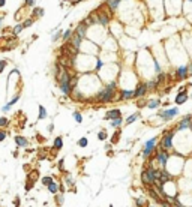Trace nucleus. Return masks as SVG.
<instances>
[{
	"label": "nucleus",
	"mask_w": 192,
	"mask_h": 207,
	"mask_svg": "<svg viewBox=\"0 0 192 207\" xmlns=\"http://www.w3.org/2000/svg\"><path fill=\"white\" fill-rule=\"evenodd\" d=\"M188 98H189V95H188V92H186V87H180V92H179V95L176 96L174 102L177 105H183L185 102L188 101Z\"/></svg>",
	"instance_id": "f8f14e48"
},
{
	"label": "nucleus",
	"mask_w": 192,
	"mask_h": 207,
	"mask_svg": "<svg viewBox=\"0 0 192 207\" xmlns=\"http://www.w3.org/2000/svg\"><path fill=\"white\" fill-rule=\"evenodd\" d=\"M48 192L50 194H53V195H56V194H59V183L57 182H53L50 186H48Z\"/></svg>",
	"instance_id": "c756f323"
},
{
	"label": "nucleus",
	"mask_w": 192,
	"mask_h": 207,
	"mask_svg": "<svg viewBox=\"0 0 192 207\" xmlns=\"http://www.w3.org/2000/svg\"><path fill=\"white\" fill-rule=\"evenodd\" d=\"M90 17H93V20H95V23L98 21L99 24H102V26H107L108 23H110V18H111V14L110 12H93Z\"/></svg>",
	"instance_id": "0eeeda50"
},
{
	"label": "nucleus",
	"mask_w": 192,
	"mask_h": 207,
	"mask_svg": "<svg viewBox=\"0 0 192 207\" xmlns=\"http://www.w3.org/2000/svg\"><path fill=\"white\" fill-rule=\"evenodd\" d=\"M179 114V108H168V110H164V111H159L158 113V117H159L164 123H167V122H171L174 117H177Z\"/></svg>",
	"instance_id": "20e7f679"
},
{
	"label": "nucleus",
	"mask_w": 192,
	"mask_h": 207,
	"mask_svg": "<svg viewBox=\"0 0 192 207\" xmlns=\"http://www.w3.org/2000/svg\"><path fill=\"white\" fill-rule=\"evenodd\" d=\"M72 99H74V101H77V102H83L84 101V95H83V93L80 92V89H78V87H75L74 90H72Z\"/></svg>",
	"instance_id": "aec40b11"
},
{
	"label": "nucleus",
	"mask_w": 192,
	"mask_h": 207,
	"mask_svg": "<svg viewBox=\"0 0 192 207\" xmlns=\"http://www.w3.org/2000/svg\"><path fill=\"white\" fill-rule=\"evenodd\" d=\"M137 105H138V108H143V107H147V102H146L144 99L141 98L140 101H138V104H137Z\"/></svg>",
	"instance_id": "603ef678"
},
{
	"label": "nucleus",
	"mask_w": 192,
	"mask_h": 207,
	"mask_svg": "<svg viewBox=\"0 0 192 207\" xmlns=\"http://www.w3.org/2000/svg\"><path fill=\"white\" fill-rule=\"evenodd\" d=\"M6 138H8V132H6V129H0V143H3Z\"/></svg>",
	"instance_id": "a18cd8bd"
},
{
	"label": "nucleus",
	"mask_w": 192,
	"mask_h": 207,
	"mask_svg": "<svg viewBox=\"0 0 192 207\" xmlns=\"http://www.w3.org/2000/svg\"><path fill=\"white\" fill-rule=\"evenodd\" d=\"M144 171H146V174H147V177L150 179L152 185H153L156 180H159V170H156L153 165H147V168H146Z\"/></svg>",
	"instance_id": "6e6552de"
},
{
	"label": "nucleus",
	"mask_w": 192,
	"mask_h": 207,
	"mask_svg": "<svg viewBox=\"0 0 192 207\" xmlns=\"http://www.w3.org/2000/svg\"><path fill=\"white\" fill-rule=\"evenodd\" d=\"M98 138L101 140V141H105V140L108 138V134L105 132V131H99V134H98Z\"/></svg>",
	"instance_id": "c03bdc74"
},
{
	"label": "nucleus",
	"mask_w": 192,
	"mask_h": 207,
	"mask_svg": "<svg viewBox=\"0 0 192 207\" xmlns=\"http://www.w3.org/2000/svg\"><path fill=\"white\" fill-rule=\"evenodd\" d=\"M63 185H66L68 188H71V186H74V185H75L74 177H72V174H69L68 171H65V173H63Z\"/></svg>",
	"instance_id": "6ab92c4d"
},
{
	"label": "nucleus",
	"mask_w": 192,
	"mask_h": 207,
	"mask_svg": "<svg viewBox=\"0 0 192 207\" xmlns=\"http://www.w3.org/2000/svg\"><path fill=\"white\" fill-rule=\"evenodd\" d=\"M149 207H155V206H149Z\"/></svg>",
	"instance_id": "680f3d73"
},
{
	"label": "nucleus",
	"mask_w": 192,
	"mask_h": 207,
	"mask_svg": "<svg viewBox=\"0 0 192 207\" xmlns=\"http://www.w3.org/2000/svg\"><path fill=\"white\" fill-rule=\"evenodd\" d=\"M87 29H89V27L81 21L80 24L77 26V29H75V35H78L81 39H84V38H86V33H87Z\"/></svg>",
	"instance_id": "f3484780"
},
{
	"label": "nucleus",
	"mask_w": 192,
	"mask_h": 207,
	"mask_svg": "<svg viewBox=\"0 0 192 207\" xmlns=\"http://www.w3.org/2000/svg\"><path fill=\"white\" fill-rule=\"evenodd\" d=\"M62 149H63V137L59 135V137L54 138V141H53V150L60 152Z\"/></svg>",
	"instance_id": "a211bd4d"
},
{
	"label": "nucleus",
	"mask_w": 192,
	"mask_h": 207,
	"mask_svg": "<svg viewBox=\"0 0 192 207\" xmlns=\"http://www.w3.org/2000/svg\"><path fill=\"white\" fill-rule=\"evenodd\" d=\"M35 2L36 0H24V6L26 8H35Z\"/></svg>",
	"instance_id": "09e8293b"
},
{
	"label": "nucleus",
	"mask_w": 192,
	"mask_h": 207,
	"mask_svg": "<svg viewBox=\"0 0 192 207\" xmlns=\"http://www.w3.org/2000/svg\"><path fill=\"white\" fill-rule=\"evenodd\" d=\"M188 74H189V77L192 75V63H189V65H188Z\"/></svg>",
	"instance_id": "6e6d98bb"
},
{
	"label": "nucleus",
	"mask_w": 192,
	"mask_h": 207,
	"mask_svg": "<svg viewBox=\"0 0 192 207\" xmlns=\"http://www.w3.org/2000/svg\"><path fill=\"white\" fill-rule=\"evenodd\" d=\"M134 201H135V206H137V207H144V206H146V198H144V197H135Z\"/></svg>",
	"instance_id": "e433bc0d"
},
{
	"label": "nucleus",
	"mask_w": 192,
	"mask_h": 207,
	"mask_svg": "<svg viewBox=\"0 0 192 207\" xmlns=\"http://www.w3.org/2000/svg\"><path fill=\"white\" fill-rule=\"evenodd\" d=\"M147 93H149L147 83H138L137 84V87H135V98L141 99V98H144L146 95H147Z\"/></svg>",
	"instance_id": "9b49d317"
},
{
	"label": "nucleus",
	"mask_w": 192,
	"mask_h": 207,
	"mask_svg": "<svg viewBox=\"0 0 192 207\" xmlns=\"http://www.w3.org/2000/svg\"><path fill=\"white\" fill-rule=\"evenodd\" d=\"M27 180H32V182H35L36 183V180L39 179V171L38 170H30L27 173V177H26Z\"/></svg>",
	"instance_id": "5701e85b"
},
{
	"label": "nucleus",
	"mask_w": 192,
	"mask_h": 207,
	"mask_svg": "<svg viewBox=\"0 0 192 207\" xmlns=\"http://www.w3.org/2000/svg\"><path fill=\"white\" fill-rule=\"evenodd\" d=\"M105 149H107V150H111V149H113V144H107V146H105Z\"/></svg>",
	"instance_id": "bf43d9fd"
},
{
	"label": "nucleus",
	"mask_w": 192,
	"mask_h": 207,
	"mask_svg": "<svg viewBox=\"0 0 192 207\" xmlns=\"http://www.w3.org/2000/svg\"><path fill=\"white\" fill-rule=\"evenodd\" d=\"M122 117V111L120 110H117V108H114V110H110V111H107V114H105V120H116V119H120Z\"/></svg>",
	"instance_id": "dca6fc26"
},
{
	"label": "nucleus",
	"mask_w": 192,
	"mask_h": 207,
	"mask_svg": "<svg viewBox=\"0 0 192 207\" xmlns=\"http://www.w3.org/2000/svg\"><path fill=\"white\" fill-rule=\"evenodd\" d=\"M119 138H120V132L116 131V132H114V135H113V138H111V144H116V143L119 141Z\"/></svg>",
	"instance_id": "49530a36"
},
{
	"label": "nucleus",
	"mask_w": 192,
	"mask_h": 207,
	"mask_svg": "<svg viewBox=\"0 0 192 207\" xmlns=\"http://www.w3.org/2000/svg\"><path fill=\"white\" fill-rule=\"evenodd\" d=\"M174 129H176V132H179V131L182 132V131H186V129H192V114L183 116Z\"/></svg>",
	"instance_id": "39448f33"
},
{
	"label": "nucleus",
	"mask_w": 192,
	"mask_h": 207,
	"mask_svg": "<svg viewBox=\"0 0 192 207\" xmlns=\"http://www.w3.org/2000/svg\"><path fill=\"white\" fill-rule=\"evenodd\" d=\"M104 66V62L101 59H96V65H95V71L98 72V71H101V68Z\"/></svg>",
	"instance_id": "de8ad7c7"
},
{
	"label": "nucleus",
	"mask_w": 192,
	"mask_h": 207,
	"mask_svg": "<svg viewBox=\"0 0 192 207\" xmlns=\"http://www.w3.org/2000/svg\"><path fill=\"white\" fill-rule=\"evenodd\" d=\"M158 138L153 137L147 140V141L144 143V147H143V158L146 159V161H149V159L152 158V155H155L156 153V147H158Z\"/></svg>",
	"instance_id": "7ed1b4c3"
},
{
	"label": "nucleus",
	"mask_w": 192,
	"mask_h": 207,
	"mask_svg": "<svg viewBox=\"0 0 192 207\" xmlns=\"http://www.w3.org/2000/svg\"><path fill=\"white\" fill-rule=\"evenodd\" d=\"M54 201H56V204L59 207L63 206V203H65V194H56V195H54Z\"/></svg>",
	"instance_id": "2f4dec72"
},
{
	"label": "nucleus",
	"mask_w": 192,
	"mask_h": 207,
	"mask_svg": "<svg viewBox=\"0 0 192 207\" xmlns=\"http://www.w3.org/2000/svg\"><path fill=\"white\" fill-rule=\"evenodd\" d=\"M38 110H39V114H38V120H45V119L48 117L47 108H45L44 105H39V107H38Z\"/></svg>",
	"instance_id": "4be33fe9"
},
{
	"label": "nucleus",
	"mask_w": 192,
	"mask_h": 207,
	"mask_svg": "<svg viewBox=\"0 0 192 207\" xmlns=\"http://www.w3.org/2000/svg\"><path fill=\"white\" fill-rule=\"evenodd\" d=\"M72 35H74V32H72V29H68L66 32H63V36H62V39L65 42H69V39L72 38Z\"/></svg>",
	"instance_id": "72a5a7b5"
},
{
	"label": "nucleus",
	"mask_w": 192,
	"mask_h": 207,
	"mask_svg": "<svg viewBox=\"0 0 192 207\" xmlns=\"http://www.w3.org/2000/svg\"><path fill=\"white\" fill-rule=\"evenodd\" d=\"M174 78H176V80H186V78H189V74H188V65L177 66V68H176V72H174Z\"/></svg>",
	"instance_id": "1a4fd4ad"
},
{
	"label": "nucleus",
	"mask_w": 192,
	"mask_h": 207,
	"mask_svg": "<svg viewBox=\"0 0 192 207\" xmlns=\"http://www.w3.org/2000/svg\"><path fill=\"white\" fill-rule=\"evenodd\" d=\"M57 168L60 170V173H65V158H62V159L57 161Z\"/></svg>",
	"instance_id": "79ce46f5"
},
{
	"label": "nucleus",
	"mask_w": 192,
	"mask_h": 207,
	"mask_svg": "<svg viewBox=\"0 0 192 207\" xmlns=\"http://www.w3.org/2000/svg\"><path fill=\"white\" fill-rule=\"evenodd\" d=\"M14 141H15L18 149H26V147H29V146H30V141L24 135H15L14 137Z\"/></svg>",
	"instance_id": "ddd939ff"
},
{
	"label": "nucleus",
	"mask_w": 192,
	"mask_h": 207,
	"mask_svg": "<svg viewBox=\"0 0 192 207\" xmlns=\"http://www.w3.org/2000/svg\"><path fill=\"white\" fill-rule=\"evenodd\" d=\"M117 98H119V101H129V99L135 98V90H132V89H120Z\"/></svg>",
	"instance_id": "9d476101"
},
{
	"label": "nucleus",
	"mask_w": 192,
	"mask_h": 207,
	"mask_svg": "<svg viewBox=\"0 0 192 207\" xmlns=\"http://www.w3.org/2000/svg\"><path fill=\"white\" fill-rule=\"evenodd\" d=\"M140 119V113H134V114H131L129 117H126V120H125V125H132L135 122V120Z\"/></svg>",
	"instance_id": "cd10ccee"
},
{
	"label": "nucleus",
	"mask_w": 192,
	"mask_h": 207,
	"mask_svg": "<svg viewBox=\"0 0 192 207\" xmlns=\"http://www.w3.org/2000/svg\"><path fill=\"white\" fill-rule=\"evenodd\" d=\"M20 206H21V200H20V197L17 195L14 198V207H20Z\"/></svg>",
	"instance_id": "864d4df0"
},
{
	"label": "nucleus",
	"mask_w": 192,
	"mask_h": 207,
	"mask_svg": "<svg viewBox=\"0 0 192 207\" xmlns=\"http://www.w3.org/2000/svg\"><path fill=\"white\" fill-rule=\"evenodd\" d=\"M5 5H6V0H0V8H3Z\"/></svg>",
	"instance_id": "13d9d810"
},
{
	"label": "nucleus",
	"mask_w": 192,
	"mask_h": 207,
	"mask_svg": "<svg viewBox=\"0 0 192 207\" xmlns=\"http://www.w3.org/2000/svg\"><path fill=\"white\" fill-rule=\"evenodd\" d=\"M122 125H123V119H122V117H120V119H116V120H111V126H113L114 129H119Z\"/></svg>",
	"instance_id": "4c0bfd02"
},
{
	"label": "nucleus",
	"mask_w": 192,
	"mask_h": 207,
	"mask_svg": "<svg viewBox=\"0 0 192 207\" xmlns=\"http://www.w3.org/2000/svg\"><path fill=\"white\" fill-rule=\"evenodd\" d=\"M62 36H63V32H62V30H57L54 35H53V42H57Z\"/></svg>",
	"instance_id": "37998d69"
},
{
	"label": "nucleus",
	"mask_w": 192,
	"mask_h": 207,
	"mask_svg": "<svg viewBox=\"0 0 192 207\" xmlns=\"http://www.w3.org/2000/svg\"><path fill=\"white\" fill-rule=\"evenodd\" d=\"M23 29H24V27H23V24H21V23H18V24L15 26V27L12 29V35H14V36H18L20 33L23 32Z\"/></svg>",
	"instance_id": "c9c22d12"
},
{
	"label": "nucleus",
	"mask_w": 192,
	"mask_h": 207,
	"mask_svg": "<svg viewBox=\"0 0 192 207\" xmlns=\"http://www.w3.org/2000/svg\"><path fill=\"white\" fill-rule=\"evenodd\" d=\"M44 9L42 8H33V11H32V18H41V17H44Z\"/></svg>",
	"instance_id": "c85d7f7f"
},
{
	"label": "nucleus",
	"mask_w": 192,
	"mask_h": 207,
	"mask_svg": "<svg viewBox=\"0 0 192 207\" xmlns=\"http://www.w3.org/2000/svg\"><path fill=\"white\" fill-rule=\"evenodd\" d=\"M107 8H110L111 11H116L119 8V5H120V0H107Z\"/></svg>",
	"instance_id": "a878e982"
},
{
	"label": "nucleus",
	"mask_w": 192,
	"mask_h": 207,
	"mask_svg": "<svg viewBox=\"0 0 192 207\" xmlns=\"http://www.w3.org/2000/svg\"><path fill=\"white\" fill-rule=\"evenodd\" d=\"M141 183L144 186H147V188H149V186H152V182H150V179L147 177V174H146V171L141 173Z\"/></svg>",
	"instance_id": "473e14b6"
},
{
	"label": "nucleus",
	"mask_w": 192,
	"mask_h": 207,
	"mask_svg": "<svg viewBox=\"0 0 192 207\" xmlns=\"http://www.w3.org/2000/svg\"><path fill=\"white\" fill-rule=\"evenodd\" d=\"M72 117H74V120H75L77 123H81L83 122V116H81L80 111H74V113H72Z\"/></svg>",
	"instance_id": "ea45409f"
},
{
	"label": "nucleus",
	"mask_w": 192,
	"mask_h": 207,
	"mask_svg": "<svg viewBox=\"0 0 192 207\" xmlns=\"http://www.w3.org/2000/svg\"><path fill=\"white\" fill-rule=\"evenodd\" d=\"M86 26H87V27H89V26H92V24H93L95 23V20H93V17H87V18H86L84 20V21H83Z\"/></svg>",
	"instance_id": "3c124183"
},
{
	"label": "nucleus",
	"mask_w": 192,
	"mask_h": 207,
	"mask_svg": "<svg viewBox=\"0 0 192 207\" xmlns=\"http://www.w3.org/2000/svg\"><path fill=\"white\" fill-rule=\"evenodd\" d=\"M36 140H38L39 143H44V141H45V138L41 135V134H38V135H36Z\"/></svg>",
	"instance_id": "5fc2aeb1"
},
{
	"label": "nucleus",
	"mask_w": 192,
	"mask_h": 207,
	"mask_svg": "<svg viewBox=\"0 0 192 207\" xmlns=\"http://www.w3.org/2000/svg\"><path fill=\"white\" fill-rule=\"evenodd\" d=\"M53 131H54V125L51 123V125L48 126V132H53Z\"/></svg>",
	"instance_id": "4d7b16f0"
},
{
	"label": "nucleus",
	"mask_w": 192,
	"mask_h": 207,
	"mask_svg": "<svg viewBox=\"0 0 192 207\" xmlns=\"http://www.w3.org/2000/svg\"><path fill=\"white\" fill-rule=\"evenodd\" d=\"M116 90H117V81L108 83L105 87H102V89L95 95L93 102H99V104L114 102V99H116Z\"/></svg>",
	"instance_id": "f257e3e1"
},
{
	"label": "nucleus",
	"mask_w": 192,
	"mask_h": 207,
	"mask_svg": "<svg viewBox=\"0 0 192 207\" xmlns=\"http://www.w3.org/2000/svg\"><path fill=\"white\" fill-rule=\"evenodd\" d=\"M155 159L158 161V164H159L161 170H165V168H167V164H168V161H170V152L156 150V153H155Z\"/></svg>",
	"instance_id": "423d86ee"
},
{
	"label": "nucleus",
	"mask_w": 192,
	"mask_h": 207,
	"mask_svg": "<svg viewBox=\"0 0 192 207\" xmlns=\"http://www.w3.org/2000/svg\"><path fill=\"white\" fill-rule=\"evenodd\" d=\"M77 144H78V147H81V149L87 147V144H89V140H87V137H81V138L77 141Z\"/></svg>",
	"instance_id": "f704fd0d"
},
{
	"label": "nucleus",
	"mask_w": 192,
	"mask_h": 207,
	"mask_svg": "<svg viewBox=\"0 0 192 207\" xmlns=\"http://www.w3.org/2000/svg\"><path fill=\"white\" fill-rule=\"evenodd\" d=\"M158 87H159V84L156 83V80H150V81H147V90L149 92H155Z\"/></svg>",
	"instance_id": "7c9ffc66"
},
{
	"label": "nucleus",
	"mask_w": 192,
	"mask_h": 207,
	"mask_svg": "<svg viewBox=\"0 0 192 207\" xmlns=\"http://www.w3.org/2000/svg\"><path fill=\"white\" fill-rule=\"evenodd\" d=\"M33 23H35V18H27V20H24L21 24H23L24 29H27V27H30V26H33Z\"/></svg>",
	"instance_id": "a19ab883"
},
{
	"label": "nucleus",
	"mask_w": 192,
	"mask_h": 207,
	"mask_svg": "<svg viewBox=\"0 0 192 207\" xmlns=\"http://www.w3.org/2000/svg\"><path fill=\"white\" fill-rule=\"evenodd\" d=\"M33 188H35V182H32V180H27V179H26V183H24V191H26V192H29V191H32Z\"/></svg>",
	"instance_id": "58836bf2"
},
{
	"label": "nucleus",
	"mask_w": 192,
	"mask_h": 207,
	"mask_svg": "<svg viewBox=\"0 0 192 207\" xmlns=\"http://www.w3.org/2000/svg\"><path fill=\"white\" fill-rule=\"evenodd\" d=\"M9 125H11V120L8 117H6V116H0V129L9 128Z\"/></svg>",
	"instance_id": "393cba45"
},
{
	"label": "nucleus",
	"mask_w": 192,
	"mask_h": 207,
	"mask_svg": "<svg viewBox=\"0 0 192 207\" xmlns=\"http://www.w3.org/2000/svg\"><path fill=\"white\" fill-rule=\"evenodd\" d=\"M2 23H3V17L0 15V29H2Z\"/></svg>",
	"instance_id": "052dcab7"
},
{
	"label": "nucleus",
	"mask_w": 192,
	"mask_h": 207,
	"mask_svg": "<svg viewBox=\"0 0 192 207\" xmlns=\"http://www.w3.org/2000/svg\"><path fill=\"white\" fill-rule=\"evenodd\" d=\"M6 66H8V60H0V74L6 69Z\"/></svg>",
	"instance_id": "8fccbe9b"
},
{
	"label": "nucleus",
	"mask_w": 192,
	"mask_h": 207,
	"mask_svg": "<svg viewBox=\"0 0 192 207\" xmlns=\"http://www.w3.org/2000/svg\"><path fill=\"white\" fill-rule=\"evenodd\" d=\"M53 182H54V177L53 176H44L41 179V183H42V186H45V188H48Z\"/></svg>",
	"instance_id": "bb28decb"
},
{
	"label": "nucleus",
	"mask_w": 192,
	"mask_h": 207,
	"mask_svg": "<svg viewBox=\"0 0 192 207\" xmlns=\"http://www.w3.org/2000/svg\"><path fill=\"white\" fill-rule=\"evenodd\" d=\"M59 89H60V92L63 93V95H66V96H71L72 95V90H74V89H72V86L68 84V83H66V84H59Z\"/></svg>",
	"instance_id": "412c9836"
},
{
	"label": "nucleus",
	"mask_w": 192,
	"mask_h": 207,
	"mask_svg": "<svg viewBox=\"0 0 192 207\" xmlns=\"http://www.w3.org/2000/svg\"><path fill=\"white\" fill-rule=\"evenodd\" d=\"M174 180V176L171 174L168 170H159V182L161 183H168V182H173Z\"/></svg>",
	"instance_id": "4468645a"
},
{
	"label": "nucleus",
	"mask_w": 192,
	"mask_h": 207,
	"mask_svg": "<svg viewBox=\"0 0 192 207\" xmlns=\"http://www.w3.org/2000/svg\"><path fill=\"white\" fill-rule=\"evenodd\" d=\"M162 102H161V99H150V101L147 102V108L149 110H155V108H158Z\"/></svg>",
	"instance_id": "b1692460"
},
{
	"label": "nucleus",
	"mask_w": 192,
	"mask_h": 207,
	"mask_svg": "<svg viewBox=\"0 0 192 207\" xmlns=\"http://www.w3.org/2000/svg\"><path fill=\"white\" fill-rule=\"evenodd\" d=\"M20 96H21V93L17 92V93H15V96L12 98V99H11V101H9L8 104H6V105H3V107H2V113H8V111L12 108V107H14V105H15V104L20 101Z\"/></svg>",
	"instance_id": "2eb2a0df"
},
{
	"label": "nucleus",
	"mask_w": 192,
	"mask_h": 207,
	"mask_svg": "<svg viewBox=\"0 0 192 207\" xmlns=\"http://www.w3.org/2000/svg\"><path fill=\"white\" fill-rule=\"evenodd\" d=\"M174 135H176V129H171L168 132H165L161 141L158 143V150H162V152H170L173 149V143H174Z\"/></svg>",
	"instance_id": "f03ea898"
}]
</instances>
